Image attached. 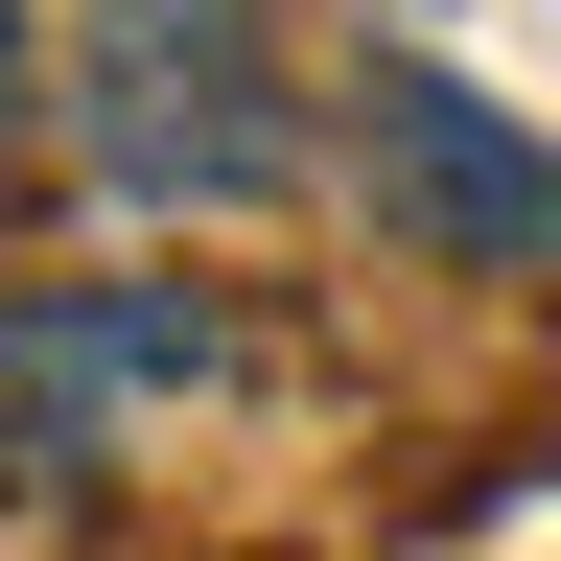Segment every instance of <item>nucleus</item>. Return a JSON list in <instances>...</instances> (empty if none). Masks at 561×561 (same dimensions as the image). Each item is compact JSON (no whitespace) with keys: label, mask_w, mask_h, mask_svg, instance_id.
<instances>
[{"label":"nucleus","mask_w":561,"mask_h":561,"mask_svg":"<svg viewBox=\"0 0 561 561\" xmlns=\"http://www.w3.org/2000/svg\"><path fill=\"white\" fill-rule=\"evenodd\" d=\"M70 164L117 210H257V187H305V117H280L257 0H94V24H70Z\"/></svg>","instance_id":"obj_1"},{"label":"nucleus","mask_w":561,"mask_h":561,"mask_svg":"<svg viewBox=\"0 0 561 561\" xmlns=\"http://www.w3.org/2000/svg\"><path fill=\"white\" fill-rule=\"evenodd\" d=\"M351 164H375V234L398 257H445V280H561V140L538 117H491L468 70H375L351 94Z\"/></svg>","instance_id":"obj_2"},{"label":"nucleus","mask_w":561,"mask_h":561,"mask_svg":"<svg viewBox=\"0 0 561 561\" xmlns=\"http://www.w3.org/2000/svg\"><path fill=\"white\" fill-rule=\"evenodd\" d=\"M210 351L234 328H210L187 280H24V305H0V468H94V421L187 398Z\"/></svg>","instance_id":"obj_3"},{"label":"nucleus","mask_w":561,"mask_h":561,"mask_svg":"<svg viewBox=\"0 0 561 561\" xmlns=\"http://www.w3.org/2000/svg\"><path fill=\"white\" fill-rule=\"evenodd\" d=\"M0 94H24V0H0Z\"/></svg>","instance_id":"obj_4"}]
</instances>
